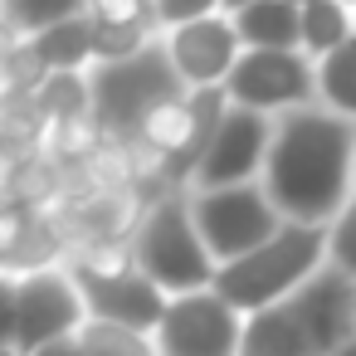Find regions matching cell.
Returning a JSON list of instances; mask_svg holds the SVG:
<instances>
[{
	"mask_svg": "<svg viewBox=\"0 0 356 356\" xmlns=\"http://www.w3.org/2000/svg\"><path fill=\"white\" fill-rule=\"evenodd\" d=\"M259 186L293 225H332L356 200V122L322 103L273 118V147Z\"/></svg>",
	"mask_w": 356,
	"mask_h": 356,
	"instance_id": "cell-1",
	"label": "cell"
},
{
	"mask_svg": "<svg viewBox=\"0 0 356 356\" xmlns=\"http://www.w3.org/2000/svg\"><path fill=\"white\" fill-rule=\"evenodd\" d=\"M317 268H327V225H283L268 244H259L254 254L220 264L215 273V293L234 307V312H264L273 302H288Z\"/></svg>",
	"mask_w": 356,
	"mask_h": 356,
	"instance_id": "cell-2",
	"label": "cell"
},
{
	"mask_svg": "<svg viewBox=\"0 0 356 356\" xmlns=\"http://www.w3.org/2000/svg\"><path fill=\"white\" fill-rule=\"evenodd\" d=\"M132 259L166 298L205 293V288H215V273H220L215 254L205 249V239L195 229L186 191H166L156 205L142 210L137 234H132Z\"/></svg>",
	"mask_w": 356,
	"mask_h": 356,
	"instance_id": "cell-3",
	"label": "cell"
},
{
	"mask_svg": "<svg viewBox=\"0 0 356 356\" xmlns=\"http://www.w3.org/2000/svg\"><path fill=\"white\" fill-rule=\"evenodd\" d=\"M88 93H93V122L103 127V137H118V142H137L147 118L176 98H186L191 88L181 83L166 44H147L142 54L132 59H118V64H93L88 69Z\"/></svg>",
	"mask_w": 356,
	"mask_h": 356,
	"instance_id": "cell-4",
	"label": "cell"
},
{
	"mask_svg": "<svg viewBox=\"0 0 356 356\" xmlns=\"http://www.w3.org/2000/svg\"><path fill=\"white\" fill-rule=\"evenodd\" d=\"M186 195H191L195 229H200L205 249L215 254V264H234V259L254 254L259 244H268L288 225L259 181L220 186V191H186Z\"/></svg>",
	"mask_w": 356,
	"mask_h": 356,
	"instance_id": "cell-5",
	"label": "cell"
},
{
	"mask_svg": "<svg viewBox=\"0 0 356 356\" xmlns=\"http://www.w3.org/2000/svg\"><path fill=\"white\" fill-rule=\"evenodd\" d=\"M225 98L234 108H254L268 118L312 108L317 103V59H307L302 49H244L225 83Z\"/></svg>",
	"mask_w": 356,
	"mask_h": 356,
	"instance_id": "cell-6",
	"label": "cell"
},
{
	"mask_svg": "<svg viewBox=\"0 0 356 356\" xmlns=\"http://www.w3.org/2000/svg\"><path fill=\"white\" fill-rule=\"evenodd\" d=\"M152 341H156V356H239L244 312H234L215 288L181 293L166 302V317L152 332Z\"/></svg>",
	"mask_w": 356,
	"mask_h": 356,
	"instance_id": "cell-7",
	"label": "cell"
},
{
	"mask_svg": "<svg viewBox=\"0 0 356 356\" xmlns=\"http://www.w3.org/2000/svg\"><path fill=\"white\" fill-rule=\"evenodd\" d=\"M268 147H273V118L229 103L215 142L205 147V156H200V166L191 176V191H220V186H249V181H259L264 161H268Z\"/></svg>",
	"mask_w": 356,
	"mask_h": 356,
	"instance_id": "cell-8",
	"label": "cell"
},
{
	"mask_svg": "<svg viewBox=\"0 0 356 356\" xmlns=\"http://www.w3.org/2000/svg\"><path fill=\"white\" fill-rule=\"evenodd\" d=\"M88 322V302L69 268H35L20 273V337L15 351L30 356L59 337H79Z\"/></svg>",
	"mask_w": 356,
	"mask_h": 356,
	"instance_id": "cell-9",
	"label": "cell"
},
{
	"mask_svg": "<svg viewBox=\"0 0 356 356\" xmlns=\"http://www.w3.org/2000/svg\"><path fill=\"white\" fill-rule=\"evenodd\" d=\"M161 44H166L176 74H181V83L191 93L225 88L229 74H234V64H239V54H244V40H239V30H234L229 15H205V20H191L181 30H166Z\"/></svg>",
	"mask_w": 356,
	"mask_h": 356,
	"instance_id": "cell-10",
	"label": "cell"
},
{
	"mask_svg": "<svg viewBox=\"0 0 356 356\" xmlns=\"http://www.w3.org/2000/svg\"><path fill=\"white\" fill-rule=\"evenodd\" d=\"M83 302H88V317L93 322H118V327H132V332H156L161 317H166V293L142 273V268H122V273H93V268H79L69 264Z\"/></svg>",
	"mask_w": 356,
	"mask_h": 356,
	"instance_id": "cell-11",
	"label": "cell"
},
{
	"mask_svg": "<svg viewBox=\"0 0 356 356\" xmlns=\"http://www.w3.org/2000/svg\"><path fill=\"white\" fill-rule=\"evenodd\" d=\"M288 307L298 312V322L307 327L317 356H332L341 351L346 341H356V278L341 273V268H317L293 298Z\"/></svg>",
	"mask_w": 356,
	"mask_h": 356,
	"instance_id": "cell-12",
	"label": "cell"
},
{
	"mask_svg": "<svg viewBox=\"0 0 356 356\" xmlns=\"http://www.w3.org/2000/svg\"><path fill=\"white\" fill-rule=\"evenodd\" d=\"M239 356H317V346H312L307 327L298 322V312L288 302H273V307L244 317Z\"/></svg>",
	"mask_w": 356,
	"mask_h": 356,
	"instance_id": "cell-13",
	"label": "cell"
},
{
	"mask_svg": "<svg viewBox=\"0 0 356 356\" xmlns=\"http://www.w3.org/2000/svg\"><path fill=\"white\" fill-rule=\"evenodd\" d=\"M30 59L44 69V74H83L93 69V20L88 15H74L64 25H49L40 35H30Z\"/></svg>",
	"mask_w": 356,
	"mask_h": 356,
	"instance_id": "cell-14",
	"label": "cell"
},
{
	"mask_svg": "<svg viewBox=\"0 0 356 356\" xmlns=\"http://www.w3.org/2000/svg\"><path fill=\"white\" fill-rule=\"evenodd\" d=\"M244 49H302V10L293 0H254L234 15Z\"/></svg>",
	"mask_w": 356,
	"mask_h": 356,
	"instance_id": "cell-15",
	"label": "cell"
},
{
	"mask_svg": "<svg viewBox=\"0 0 356 356\" xmlns=\"http://www.w3.org/2000/svg\"><path fill=\"white\" fill-rule=\"evenodd\" d=\"M351 35H356V10L346 0H312V6H302V54L307 59L337 54Z\"/></svg>",
	"mask_w": 356,
	"mask_h": 356,
	"instance_id": "cell-16",
	"label": "cell"
},
{
	"mask_svg": "<svg viewBox=\"0 0 356 356\" xmlns=\"http://www.w3.org/2000/svg\"><path fill=\"white\" fill-rule=\"evenodd\" d=\"M317 103H322L327 113L356 122V35H351L337 54L317 59Z\"/></svg>",
	"mask_w": 356,
	"mask_h": 356,
	"instance_id": "cell-17",
	"label": "cell"
},
{
	"mask_svg": "<svg viewBox=\"0 0 356 356\" xmlns=\"http://www.w3.org/2000/svg\"><path fill=\"white\" fill-rule=\"evenodd\" d=\"M35 103L44 113H54L59 122H79V118H93V93H88V69L83 74H44Z\"/></svg>",
	"mask_w": 356,
	"mask_h": 356,
	"instance_id": "cell-18",
	"label": "cell"
},
{
	"mask_svg": "<svg viewBox=\"0 0 356 356\" xmlns=\"http://www.w3.org/2000/svg\"><path fill=\"white\" fill-rule=\"evenodd\" d=\"M83 341V356H156V341L147 332H132V327H118V322H83L79 332Z\"/></svg>",
	"mask_w": 356,
	"mask_h": 356,
	"instance_id": "cell-19",
	"label": "cell"
},
{
	"mask_svg": "<svg viewBox=\"0 0 356 356\" xmlns=\"http://www.w3.org/2000/svg\"><path fill=\"white\" fill-rule=\"evenodd\" d=\"M0 6H6V20L15 30H30V35L64 25L74 15H88V0H0Z\"/></svg>",
	"mask_w": 356,
	"mask_h": 356,
	"instance_id": "cell-20",
	"label": "cell"
},
{
	"mask_svg": "<svg viewBox=\"0 0 356 356\" xmlns=\"http://www.w3.org/2000/svg\"><path fill=\"white\" fill-rule=\"evenodd\" d=\"M156 44V30H127V25H93V64H118Z\"/></svg>",
	"mask_w": 356,
	"mask_h": 356,
	"instance_id": "cell-21",
	"label": "cell"
},
{
	"mask_svg": "<svg viewBox=\"0 0 356 356\" xmlns=\"http://www.w3.org/2000/svg\"><path fill=\"white\" fill-rule=\"evenodd\" d=\"M327 264L356 278V200L327 225Z\"/></svg>",
	"mask_w": 356,
	"mask_h": 356,
	"instance_id": "cell-22",
	"label": "cell"
},
{
	"mask_svg": "<svg viewBox=\"0 0 356 356\" xmlns=\"http://www.w3.org/2000/svg\"><path fill=\"white\" fill-rule=\"evenodd\" d=\"M93 25H127V30H156L152 25V0H88Z\"/></svg>",
	"mask_w": 356,
	"mask_h": 356,
	"instance_id": "cell-23",
	"label": "cell"
},
{
	"mask_svg": "<svg viewBox=\"0 0 356 356\" xmlns=\"http://www.w3.org/2000/svg\"><path fill=\"white\" fill-rule=\"evenodd\" d=\"M220 15V0H152V25L156 30H181L191 20Z\"/></svg>",
	"mask_w": 356,
	"mask_h": 356,
	"instance_id": "cell-24",
	"label": "cell"
},
{
	"mask_svg": "<svg viewBox=\"0 0 356 356\" xmlns=\"http://www.w3.org/2000/svg\"><path fill=\"white\" fill-rule=\"evenodd\" d=\"M15 337H20V278L0 273V346L15 351Z\"/></svg>",
	"mask_w": 356,
	"mask_h": 356,
	"instance_id": "cell-25",
	"label": "cell"
},
{
	"mask_svg": "<svg viewBox=\"0 0 356 356\" xmlns=\"http://www.w3.org/2000/svg\"><path fill=\"white\" fill-rule=\"evenodd\" d=\"M30 356H83V341L79 337H59V341H49V346H40Z\"/></svg>",
	"mask_w": 356,
	"mask_h": 356,
	"instance_id": "cell-26",
	"label": "cell"
},
{
	"mask_svg": "<svg viewBox=\"0 0 356 356\" xmlns=\"http://www.w3.org/2000/svg\"><path fill=\"white\" fill-rule=\"evenodd\" d=\"M249 6H254V0H220V15H229V20H234V15H239V10H249Z\"/></svg>",
	"mask_w": 356,
	"mask_h": 356,
	"instance_id": "cell-27",
	"label": "cell"
},
{
	"mask_svg": "<svg viewBox=\"0 0 356 356\" xmlns=\"http://www.w3.org/2000/svg\"><path fill=\"white\" fill-rule=\"evenodd\" d=\"M332 356H356V341H346L341 351H332Z\"/></svg>",
	"mask_w": 356,
	"mask_h": 356,
	"instance_id": "cell-28",
	"label": "cell"
},
{
	"mask_svg": "<svg viewBox=\"0 0 356 356\" xmlns=\"http://www.w3.org/2000/svg\"><path fill=\"white\" fill-rule=\"evenodd\" d=\"M0 356H20V351H10V346H0Z\"/></svg>",
	"mask_w": 356,
	"mask_h": 356,
	"instance_id": "cell-29",
	"label": "cell"
},
{
	"mask_svg": "<svg viewBox=\"0 0 356 356\" xmlns=\"http://www.w3.org/2000/svg\"><path fill=\"white\" fill-rule=\"evenodd\" d=\"M293 6H298V10H302V6H312V0H293Z\"/></svg>",
	"mask_w": 356,
	"mask_h": 356,
	"instance_id": "cell-30",
	"label": "cell"
},
{
	"mask_svg": "<svg viewBox=\"0 0 356 356\" xmlns=\"http://www.w3.org/2000/svg\"><path fill=\"white\" fill-rule=\"evenodd\" d=\"M346 6H351V10H356V0H346Z\"/></svg>",
	"mask_w": 356,
	"mask_h": 356,
	"instance_id": "cell-31",
	"label": "cell"
}]
</instances>
